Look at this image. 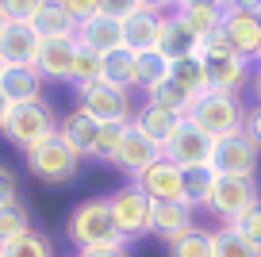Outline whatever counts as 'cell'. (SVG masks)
<instances>
[{"label":"cell","mask_w":261,"mask_h":257,"mask_svg":"<svg viewBox=\"0 0 261 257\" xmlns=\"http://www.w3.org/2000/svg\"><path fill=\"white\" fill-rule=\"evenodd\" d=\"M77 108H85L96 123H119V127L135 123V112H139V108L130 104V92L112 89L104 81H96L89 89H77Z\"/></svg>","instance_id":"52a82bcc"},{"label":"cell","mask_w":261,"mask_h":257,"mask_svg":"<svg viewBox=\"0 0 261 257\" xmlns=\"http://www.w3.org/2000/svg\"><path fill=\"white\" fill-rule=\"evenodd\" d=\"M4 69H8V62H4V58H0V73H4Z\"/></svg>","instance_id":"c3c4849f"},{"label":"cell","mask_w":261,"mask_h":257,"mask_svg":"<svg viewBox=\"0 0 261 257\" xmlns=\"http://www.w3.org/2000/svg\"><path fill=\"white\" fill-rule=\"evenodd\" d=\"M0 253H4V257H54V246H50V238H46V234L31 230V234H23L19 242L4 246Z\"/></svg>","instance_id":"d6a6232c"},{"label":"cell","mask_w":261,"mask_h":257,"mask_svg":"<svg viewBox=\"0 0 261 257\" xmlns=\"http://www.w3.org/2000/svg\"><path fill=\"white\" fill-rule=\"evenodd\" d=\"M253 92H257V104H261V65H253Z\"/></svg>","instance_id":"bcb514c9"},{"label":"cell","mask_w":261,"mask_h":257,"mask_svg":"<svg viewBox=\"0 0 261 257\" xmlns=\"http://www.w3.org/2000/svg\"><path fill=\"white\" fill-rule=\"evenodd\" d=\"M188 230H196V208L192 203H154L150 208V234H158L165 246L185 238Z\"/></svg>","instance_id":"e0dca14e"},{"label":"cell","mask_w":261,"mask_h":257,"mask_svg":"<svg viewBox=\"0 0 261 257\" xmlns=\"http://www.w3.org/2000/svg\"><path fill=\"white\" fill-rule=\"evenodd\" d=\"M96 81H104V58L92 54V50H81L77 62H73L69 85H73V89H89V85H96Z\"/></svg>","instance_id":"1f68e13d"},{"label":"cell","mask_w":261,"mask_h":257,"mask_svg":"<svg viewBox=\"0 0 261 257\" xmlns=\"http://www.w3.org/2000/svg\"><path fill=\"white\" fill-rule=\"evenodd\" d=\"M257 203H261V188L253 177H219L212 196H207V203H204V211L227 226L238 215H246L250 208H257Z\"/></svg>","instance_id":"8992f818"},{"label":"cell","mask_w":261,"mask_h":257,"mask_svg":"<svg viewBox=\"0 0 261 257\" xmlns=\"http://www.w3.org/2000/svg\"><path fill=\"white\" fill-rule=\"evenodd\" d=\"M185 123H188V112H180V108H165V104H154V100H146V104L135 112V127H139L150 142H158V146H165L180 127H185Z\"/></svg>","instance_id":"5bb4252c"},{"label":"cell","mask_w":261,"mask_h":257,"mask_svg":"<svg viewBox=\"0 0 261 257\" xmlns=\"http://www.w3.org/2000/svg\"><path fill=\"white\" fill-rule=\"evenodd\" d=\"M165 257H215V230L196 226L185 238L169 242V246H165Z\"/></svg>","instance_id":"4316f807"},{"label":"cell","mask_w":261,"mask_h":257,"mask_svg":"<svg viewBox=\"0 0 261 257\" xmlns=\"http://www.w3.org/2000/svg\"><path fill=\"white\" fill-rule=\"evenodd\" d=\"M162 27H165V16H158V12H135L123 23V42L135 54H150L162 42Z\"/></svg>","instance_id":"7402d4cb"},{"label":"cell","mask_w":261,"mask_h":257,"mask_svg":"<svg viewBox=\"0 0 261 257\" xmlns=\"http://www.w3.org/2000/svg\"><path fill=\"white\" fill-rule=\"evenodd\" d=\"M8 27H12V19H8V12L0 8V39H4V31H8Z\"/></svg>","instance_id":"7dc6e473"},{"label":"cell","mask_w":261,"mask_h":257,"mask_svg":"<svg viewBox=\"0 0 261 257\" xmlns=\"http://www.w3.org/2000/svg\"><path fill=\"white\" fill-rule=\"evenodd\" d=\"M0 257H4V253H0Z\"/></svg>","instance_id":"f907efd6"},{"label":"cell","mask_w":261,"mask_h":257,"mask_svg":"<svg viewBox=\"0 0 261 257\" xmlns=\"http://www.w3.org/2000/svg\"><path fill=\"white\" fill-rule=\"evenodd\" d=\"M215 181H219V173H215V165H196V169H185V196L192 208H204L207 196H212Z\"/></svg>","instance_id":"f546056e"},{"label":"cell","mask_w":261,"mask_h":257,"mask_svg":"<svg viewBox=\"0 0 261 257\" xmlns=\"http://www.w3.org/2000/svg\"><path fill=\"white\" fill-rule=\"evenodd\" d=\"M108 203H112V219L119 226L123 242H135L142 234H150V208L154 203H150L146 192H139L135 185H123L108 196Z\"/></svg>","instance_id":"ba28073f"},{"label":"cell","mask_w":261,"mask_h":257,"mask_svg":"<svg viewBox=\"0 0 261 257\" xmlns=\"http://www.w3.org/2000/svg\"><path fill=\"white\" fill-rule=\"evenodd\" d=\"M27 158V169H31V177L42 181V185H69V181L77 177V169H81V153L73 150V146L65 142L62 135L46 138L42 146H35L31 153H23Z\"/></svg>","instance_id":"5b68a950"},{"label":"cell","mask_w":261,"mask_h":257,"mask_svg":"<svg viewBox=\"0 0 261 257\" xmlns=\"http://www.w3.org/2000/svg\"><path fill=\"white\" fill-rule=\"evenodd\" d=\"M188 123H196L204 135H212L215 142H219V138H230V135H238V131L246 127V108H242L238 96L204 92V96L188 108Z\"/></svg>","instance_id":"277c9868"},{"label":"cell","mask_w":261,"mask_h":257,"mask_svg":"<svg viewBox=\"0 0 261 257\" xmlns=\"http://www.w3.org/2000/svg\"><path fill=\"white\" fill-rule=\"evenodd\" d=\"M39 46H42V39L35 35L31 23H12L4 31V39H0V58L8 65H35L39 62Z\"/></svg>","instance_id":"44dd1931"},{"label":"cell","mask_w":261,"mask_h":257,"mask_svg":"<svg viewBox=\"0 0 261 257\" xmlns=\"http://www.w3.org/2000/svg\"><path fill=\"white\" fill-rule=\"evenodd\" d=\"M31 27L39 39H69V35H77V19L65 12L62 0H42V8L35 12Z\"/></svg>","instance_id":"603a6c76"},{"label":"cell","mask_w":261,"mask_h":257,"mask_svg":"<svg viewBox=\"0 0 261 257\" xmlns=\"http://www.w3.org/2000/svg\"><path fill=\"white\" fill-rule=\"evenodd\" d=\"M200 58H204V69H207V85L212 92H227V96H238L250 81V62L238 54L234 46L227 42V35H212V39L200 46Z\"/></svg>","instance_id":"7a4b0ae2"},{"label":"cell","mask_w":261,"mask_h":257,"mask_svg":"<svg viewBox=\"0 0 261 257\" xmlns=\"http://www.w3.org/2000/svg\"><path fill=\"white\" fill-rule=\"evenodd\" d=\"M257 65H261V58H257Z\"/></svg>","instance_id":"681fc988"},{"label":"cell","mask_w":261,"mask_h":257,"mask_svg":"<svg viewBox=\"0 0 261 257\" xmlns=\"http://www.w3.org/2000/svg\"><path fill=\"white\" fill-rule=\"evenodd\" d=\"M130 185L139 188V192H146L150 203H188V196H185V169H177L165 158L154 161L146 173H139Z\"/></svg>","instance_id":"8fae6325"},{"label":"cell","mask_w":261,"mask_h":257,"mask_svg":"<svg viewBox=\"0 0 261 257\" xmlns=\"http://www.w3.org/2000/svg\"><path fill=\"white\" fill-rule=\"evenodd\" d=\"M212 165H215L219 177H253L257 165H261V150L253 146V138L246 135V131H238V135L215 142Z\"/></svg>","instance_id":"30bf717a"},{"label":"cell","mask_w":261,"mask_h":257,"mask_svg":"<svg viewBox=\"0 0 261 257\" xmlns=\"http://www.w3.org/2000/svg\"><path fill=\"white\" fill-rule=\"evenodd\" d=\"M19 200V185H16V173L8 165H0V203H16Z\"/></svg>","instance_id":"f35d334b"},{"label":"cell","mask_w":261,"mask_h":257,"mask_svg":"<svg viewBox=\"0 0 261 257\" xmlns=\"http://www.w3.org/2000/svg\"><path fill=\"white\" fill-rule=\"evenodd\" d=\"M135 12H142L139 0H100V16H112V19H119V23H127Z\"/></svg>","instance_id":"8d00e7d4"},{"label":"cell","mask_w":261,"mask_h":257,"mask_svg":"<svg viewBox=\"0 0 261 257\" xmlns=\"http://www.w3.org/2000/svg\"><path fill=\"white\" fill-rule=\"evenodd\" d=\"M23 234H31V215H27L23 203H0V249L19 242Z\"/></svg>","instance_id":"83f0119b"},{"label":"cell","mask_w":261,"mask_h":257,"mask_svg":"<svg viewBox=\"0 0 261 257\" xmlns=\"http://www.w3.org/2000/svg\"><path fill=\"white\" fill-rule=\"evenodd\" d=\"M169 77H173V62L162 54V50L139 54V85H135V89H142L146 96H154V92L162 89Z\"/></svg>","instance_id":"484cf974"},{"label":"cell","mask_w":261,"mask_h":257,"mask_svg":"<svg viewBox=\"0 0 261 257\" xmlns=\"http://www.w3.org/2000/svg\"><path fill=\"white\" fill-rule=\"evenodd\" d=\"M196 4H212V8H227V0H173V8H196Z\"/></svg>","instance_id":"ee69618b"},{"label":"cell","mask_w":261,"mask_h":257,"mask_svg":"<svg viewBox=\"0 0 261 257\" xmlns=\"http://www.w3.org/2000/svg\"><path fill=\"white\" fill-rule=\"evenodd\" d=\"M215 257H261V249L230 226H215Z\"/></svg>","instance_id":"4dcf8cb0"},{"label":"cell","mask_w":261,"mask_h":257,"mask_svg":"<svg viewBox=\"0 0 261 257\" xmlns=\"http://www.w3.org/2000/svg\"><path fill=\"white\" fill-rule=\"evenodd\" d=\"M200 46H204V39L180 19V12H169V16H165V27H162V42H158V50H162L169 62H185V58L200 54Z\"/></svg>","instance_id":"ac0fdd59"},{"label":"cell","mask_w":261,"mask_h":257,"mask_svg":"<svg viewBox=\"0 0 261 257\" xmlns=\"http://www.w3.org/2000/svg\"><path fill=\"white\" fill-rule=\"evenodd\" d=\"M100 131H104V123H96L89 112H85V108H73V112H69L62 123H58V135H62L65 142L73 146L81 158H96Z\"/></svg>","instance_id":"d6986e66"},{"label":"cell","mask_w":261,"mask_h":257,"mask_svg":"<svg viewBox=\"0 0 261 257\" xmlns=\"http://www.w3.org/2000/svg\"><path fill=\"white\" fill-rule=\"evenodd\" d=\"M227 8H238V12H253V16H261V0H227Z\"/></svg>","instance_id":"7bdbcfd3"},{"label":"cell","mask_w":261,"mask_h":257,"mask_svg":"<svg viewBox=\"0 0 261 257\" xmlns=\"http://www.w3.org/2000/svg\"><path fill=\"white\" fill-rule=\"evenodd\" d=\"M227 226H230L234 234H242L246 242H253V246L261 249V203H257V208H250L246 215H238L234 223H227Z\"/></svg>","instance_id":"e575fe53"},{"label":"cell","mask_w":261,"mask_h":257,"mask_svg":"<svg viewBox=\"0 0 261 257\" xmlns=\"http://www.w3.org/2000/svg\"><path fill=\"white\" fill-rule=\"evenodd\" d=\"M169 81L188 96V108L204 96V92H212V85H207V69H204V58H200V54H196V58H185V62H173V77H169Z\"/></svg>","instance_id":"cb8c5ba5"},{"label":"cell","mask_w":261,"mask_h":257,"mask_svg":"<svg viewBox=\"0 0 261 257\" xmlns=\"http://www.w3.org/2000/svg\"><path fill=\"white\" fill-rule=\"evenodd\" d=\"M139 4H142V12H158V16H169V8H173V0H139Z\"/></svg>","instance_id":"b9f144b4"},{"label":"cell","mask_w":261,"mask_h":257,"mask_svg":"<svg viewBox=\"0 0 261 257\" xmlns=\"http://www.w3.org/2000/svg\"><path fill=\"white\" fill-rule=\"evenodd\" d=\"M130 127V123H127ZM127 127H119V123H104V131H100V142H96V161H108L112 165L115 161V150H119V142H123V131Z\"/></svg>","instance_id":"836d02e7"},{"label":"cell","mask_w":261,"mask_h":257,"mask_svg":"<svg viewBox=\"0 0 261 257\" xmlns=\"http://www.w3.org/2000/svg\"><path fill=\"white\" fill-rule=\"evenodd\" d=\"M104 85H112V89H123L130 92L135 85H139V54L135 50H115V54L104 58Z\"/></svg>","instance_id":"d4e9b609"},{"label":"cell","mask_w":261,"mask_h":257,"mask_svg":"<svg viewBox=\"0 0 261 257\" xmlns=\"http://www.w3.org/2000/svg\"><path fill=\"white\" fill-rule=\"evenodd\" d=\"M162 158L173 161L177 169H196V165H212L215 158V138L204 135L196 123H185L169 142L162 146Z\"/></svg>","instance_id":"9c48e42d"},{"label":"cell","mask_w":261,"mask_h":257,"mask_svg":"<svg viewBox=\"0 0 261 257\" xmlns=\"http://www.w3.org/2000/svg\"><path fill=\"white\" fill-rule=\"evenodd\" d=\"M62 4H65V12H69L77 23H85V19L100 16V0H62Z\"/></svg>","instance_id":"74e56055"},{"label":"cell","mask_w":261,"mask_h":257,"mask_svg":"<svg viewBox=\"0 0 261 257\" xmlns=\"http://www.w3.org/2000/svg\"><path fill=\"white\" fill-rule=\"evenodd\" d=\"M77 46L92 50V54H100V58L115 54V50L127 46V42H123V23H119V19H112V16L85 19V23H77Z\"/></svg>","instance_id":"9a60e30c"},{"label":"cell","mask_w":261,"mask_h":257,"mask_svg":"<svg viewBox=\"0 0 261 257\" xmlns=\"http://www.w3.org/2000/svg\"><path fill=\"white\" fill-rule=\"evenodd\" d=\"M154 161H162V146L150 142V138L142 135L135 123H130V127L123 131V142H119V150H115V161H112V165L119 169V173H127L130 181H135L139 173H146Z\"/></svg>","instance_id":"7c38bea8"},{"label":"cell","mask_w":261,"mask_h":257,"mask_svg":"<svg viewBox=\"0 0 261 257\" xmlns=\"http://www.w3.org/2000/svg\"><path fill=\"white\" fill-rule=\"evenodd\" d=\"M42 73L35 65H8V69L0 73V92L16 104H39L42 100Z\"/></svg>","instance_id":"ffe728a7"},{"label":"cell","mask_w":261,"mask_h":257,"mask_svg":"<svg viewBox=\"0 0 261 257\" xmlns=\"http://www.w3.org/2000/svg\"><path fill=\"white\" fill-rule=\"evenodd\" d=\"M180 12V19H185L188 27H192L200 39H212V35H219L223 31V12L227 8H212V4H196V8H177Z\"/></svg>","instance_id":"f1b7e54d"},{"label":"cell","mask_w":261,"mask_h":257,"mask_svg":"<svg viewBox=\"0 0 261 257\" xmlns=\"http://www.w3.org/2000/svg\"><path fill=\"white\" fill-rule=\"evenodd\" d=\"M77 257H130L127 246H104V249H81Z\"/></svg>","instance_id":"60d3db41"},{"label":"cell","mask_w":261,"mask_h":257,"mask_svg":"<svg viewBox=\"0 0 261 257\" xmlns=\"http://www.w3.org/2000/svg\"><path fill=\"white\" fill-rule=\"evenodd\" d=\"M77 54H81V46H77V35H69V39H42L35 69H39L46 81H69V77H73Z\"/></svg>","instance_id":"2e32d148"},{"label":"cell","mask_w":261,"mask_h":257,"mask_svg":"<svg viewBox=\"0 0 261 257\" xmlns=\"http://www.w3.org/2000/svg\"><path fill=\"white\" fill-rule=\"evenodd\" d=\"M8 112H12V100L0 92V127H4V119H8Z\"/></svg>","instance_id":"f6af8a7d"},{"label":"cell","mask_w":261,"mask_h":257,"mask_svg":"<svg viewBox=\"0 0 261 257\" xmlns=\"http://www.w3.org/2000/svg\"><path fill=\"white\" fill-rule=\"evenodd\" d=\"M223 35H227V42L246 58V62L257 65V58H261V16L227 8L223 12Z\"/></svg>","instance_id":"4fadbf2b"},{"label":"cell","mask_w":261,"mask_h":257,"mask_svg":"<svg viewBox=\"0 0 261 257\" xmlns=\"http://www.w3.org/2000/svg\"><path fill=\"white\" fill-rule=\"evenodd\" d=\"M65 234L69 242L81 249H104V246H127L112 219V203L108 196H92V200H81L73 211H69V223H65Z\"/></svg>","instance_id":"6da1fadb"},{"label":"cell","mask_w":261,"mask_h":257,"mask_svg":"<svg viewBox=\"0 0 261 257\" xmlns=\"http://www.w3.org/2000/svg\"><path fill=\"white\" fill-rule=\"evenodd\" d=\"M0 135L8 138L16 150L31 153L35 146H42L46 138L58 135V115L50 112L46 100H39V104H16L8 112V119H4V127H0Z\"/></svg>","instance_id":"3957f363"},{"label":"cell","mask_w":261,"mask_h":257,"mask_svg":"<svg viewBox=\"0 0 261 257\" xmlns=\"http://www.w3.org/2000/svg\"><path fill=\"white\" fill-rule=\"evenodd\" d=\"M0 8L8 12L12 23H31L35 12L42 8V0H0Z\"/></svg>","instance_id":"d590c367"},{"label":"cell","mask_w":261,"mask_h":257,"mask_svg":"<svg viewBox=\"0 0 261 257\" xmlns=\"http://www.w3.org/2000/svg\"><path fill=\"white\" fill-rule=\"evenodd\" d=\"M246 135L253 138V146L261 150V104H253V108H246Z\"/></svg>","instance_id":"ab89813d"}]
</instances>
